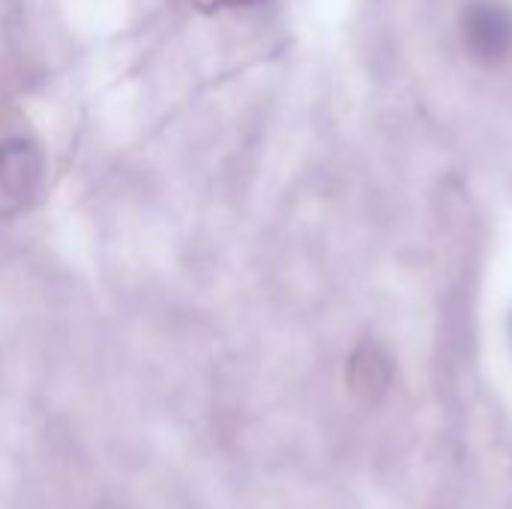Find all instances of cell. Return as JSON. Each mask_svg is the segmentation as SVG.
<instances>
[{"label": "cell", "mask_w": 512, "mask_h": 509, "mask_svg": "<svg viewBox=\"0 0 512 509\" xmlns=\"http://www.w3.org/2000/svg\"><path fill=\"white\" fill-rule=\"evenodd\" d=\"M462 36L468 51L483 63L507 57L512 48V9L501 0H474L462 15Z\"/></svg>", "instance_id": "1"}, {"label": "cell", "mask_w": 512, "mask_h": 509, "mask_svg": "<svg viewBox=\"0 0 512 509\" xmlns=\"http://www.w3.org/2000/svg\"><path fill=\"white\" fill-rule=\"evenodd\" d=\"M39 180V159L27 144H6L0 150V192L6 198H24Z\"/></svg>", "instance_id": "2"}, {"label": "cell", "mask_w": 512, "mask_h": 509, "mask_svg": "<svg viewBox=\"0 0 512 509\" xmlns=\"http://www.w3.org/2000/svg\"><path fill=\"white\" fill-rule=\"evenodd\" d=\"M351 384L357 393L375 396L387 384V360L375 348H363L351 363Z\"/></svg>", "instance_id": "3"}]
</instances>
